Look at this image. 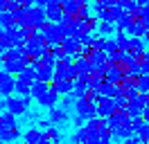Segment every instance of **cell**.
<instances>
[{"instance_id":"obj_8","label":"cell","mask_w":149,"mask_h":144,"mask_svg":"<svg viewBox=\"0 0 149 144\" xmlns=\"http://www.w3.org/2000/svg\"><path fill=\"white\" fill-rule=\"evenodd\" d=\"M61 47H63L65 54H70L74 59H77V56H84V45H81V41H79L77 36H65Z\"/></svg>"},{"instance_id":"obj_25","label":"cell","mask_w":149,"mask_h":144,"mask_svg":"<svg viewBox=\"0 0 149 144\" xmlns=\"http://www.w3.org/2000/svg\"><path fill=\"white\" fill-rule=\"evenodd\" d=\"M133 133H136V131H133V124H131V122L113 128V137H118V140H127V137H131Z\"/></svg>"},{"instance_id":"obj_30","label":"cell","mask_w":149,"mask_h":144,"mask_svg":"<svg viewBox=\"0 0 149 144\" xmlns=\"http://www.w3.org/2000/svg\"><path fill=\"white\" fill-rule=\"evenodd\" d=\"M86 140H88V126H79L72 133V142L74 144H86Z\"/></svg>"},{"instance_id":"obj_52","label":"cell","mask_w":149,"mask_h":144,"mask_svg":"<svg viewBox=\"0 0 149 144\" xmlns=\"http://www.w3.org/2000/svg\"><path fill=\"white\" fill-rule=\"evenodd\" d=\"M147 144H149V142H147Z\"/></svg>"},{"instance_id":"obj_40","label":"cell","mask_w":149,"mask_h":144,"mask_svg":"<svg viewBox=\"0 0 149 144\" xmlns=\"http://www.w3.org/2000/svg\"><path fill=\"white\" fill-rule=\"evenodd\" d=\"M138 90L142 92V95H149V77L147 74H142L138 79Z\"/></svg>"},{"instance_id":"obj_49","label":"cell","mask_w":149,"mask_h":144,"mask_svg":"<svg viewBox=\"0 0 149 144\" xmlns=\"http://www.w3.org/2000/svg\"><path fill=\"white\" fill-rule=\"evenodd\" d=\"M0 126H2V115H0Z\"/></svg>"},{"instance_id":"obj_33","label":"cell","mask_w":149,"mask_h":144,"mask_svg":"<svg viewBox=\"0 0 149 144\" xmlns=\"http://www.w3.org/2000/svg\"><path fill=\"white\" fill-rule=\"evenodd\" d=\"M11 25H16L11 9H9V11H2V14H0V27H11Z\"/></svg>"},{"instance_id":"obj_18","label":"cell","mask_w":149,"mask_h":144,"mask_svg":"<svg viewBox=\"0 0 149 144\" xmlns=\"http://www.w3.org/2000/svg\"><path fill=\"white\" fill-rule=\"evenodd\" d=\"M59 97H61V95H59L54 88H50L45 95H43V97L38 99V104H41L43 108H54L56 104H59Z\"/></svg>"},{"instance_id":"obj_2","label":"cell","mask_w":149,"mask_h":144,"mask_svg":"<svg viewBox=\"0 0 149 144\" xmlns=\"http://www.w3.org/2000/svg\"><path fill=\"white\" fill-rule=\"evenodd\" d=\"M47 23H50V18H47L45 7H32V9H27V16H25V20H23V25H20V27L43 29Z\"/></svg>"},{"instance_id":"obj_32","label":"cell","mask_w":149,"mask_h":144,"mask_svg":"<svg viewBox=\"0 0 149 144\" xmlns=\"http://www.w3.org/2000/svg\"><path fill=\"white\" fill-rule=\"evenodd\" d=\"M38 79L50 83V81L54 79V68H43V65H38Z\"/></svg>"},{"instance_id":"obj_10","label":"cell","mask_w":149,"mask_h":144,"mask_svg":"<svg viewBox=\"0 0 149 144\" xmlns=\"http://www.w3.org/2000/svg\"><path fill=\"white\" fill-rule=\"evenodd\" d=\"M115 110H118L115 97H104L102 101L97 104V115H100V117H106V119H109V117H111Z\"/></svg>"},{"instance_id":"obj_19","label":"cell","mask_w":149,"mask_h":144,"mask_svg":"<svg viewBox=\"0 0 149 144\" xmlns=\"http://www.w3.org/2000/svg\"><path fill=\"white\" fill-rule=\"evenodd\" d=\"M149 47H147V41L140 38V36H131V43H129V52L131 54H145Z\"/></svg>"},{"instance_id":"obj_13","label":"cell","mask_w":149,"mask_h":144,"mask_svg":"<svg viewBox=\"0 0 149 144\" xmlns=\"http://www.w3.org/2000/svg\"><path fill=\"white\" fill-rule=\"evenodd\" d=\"M25 144H52V142L47 140V135L41 128H29L25 135Z\"/></svg>"},{"instance_id":"obj_36","label":"cell","mask_w":149,"mask_h":144,"mask_svg":"<svg viewBox=\"0 0 149 144\" xmlns=\"http://www.w3.org/2000/svg\"><path fill=\"white\" fill-rule=\"evenodd\" d=\"M95 38H97V36H95L93 32H84V34L79 36V41H81L84 47H93V45H95Z\"/></svg>"},{"instance_id":"obj_4","label":"cell","mask_w":149,"mask_h":144,"mask_svg":"<svg viewBox=\"0 0 149 144\" xmlns=\"http://www.w3.org/2000/svg\"><path fill=\"white\" fill-rule=\"evenodd\" d=\"M29 101H32V95H27V97H5V106L14 115H23V113H27Z\"/></svg>"},{"instance_id":"obj_47","label":"cell","mask_w":149,"mask_h":144,"mask_svg":"<svg viewBox=\"0 0 149 144\" xmlns=\"http://www.w3.org/2000/svg\"><path fill=\"white\" fill-rule=\"evenodd\" d=\"M136 2H138L140 7H142V5H149V0H136Z\"/></svg>"},{"instance_id":"obj_39","label":"cell","mask_w":149,"mask_h":144,"mask_svg":"<svg viewBox=\"0 0 149 144\" xmlns=\"http://www.w3.org/2000/svg\"><path fill=\"white\" fill-rule=\"evenodd\" d=\"M138 20H142L145 27H149V5H142L138 9Z\"/></svg>"},{"instance_id":"obj_7","label":"cell","mask_w":149,"mask_h":144,"mask_svg":"<svg viewBox=\"0 0 149 144\" xmlns=\"http://www.w3.org/2000/svg\"><path fill=\"white\" fill-rule=\"evenodd\" d=\"M11 92H16V79L7 70H0V97H11Z\"/></svg>"},{"instance_id":"obj_9","label":"cell","mask_w":149,"mask_h":144,"mask_svg":"<svg viewBox=\"0 0 149 144\" xmlns=\"http://www.w3.org/2000/svg\"><path fill=\"white\" fill-rule=\"evenodd\" d=\"M52 88L63 97V95H72V90H74V81L72 79H68V77H54L52 79Z\"/></svg>"},{"instance_id":"obj_15","label":"cell","mask_w":149,"mask_h":144,"mask_svg":"<svg viewBox=\"0 0 149 144\" xmlns=\"http://www.w3.org/2000/svg\"><path fill=\"white\" fill-rule=\"evenodd\" d=\"M32 86H34V81H29L25 74H18V77H16V92H18L20 97L32 95Z\"/></svg>"},{"instance_id":"obj_44","label":"cell","mask_w":149,"mask_h":144,"mask_svg":"<svg viewBox=\"0 0 149 144\" xmlns=\"http://www.w3.org/2000/svg\"><path fill=\"white\" fill-rule=\"evenodd\" d=\"M124 144H142V140H140L138 135H136V137L131 135V137H127V140H124Z\"/></svg>"},{"instance_id":"obj_11","label":"cell","mask_w":149,"mask_h":144,"mask_svg":"<svg viewBox=\"0 0 149 144\" xmlns=\"http://www.w3.org/2000/svg\"><path fill=\"white\" fill-rule=\"evenodd\" d=\"M45 11H47V18H50L52 23H59V20L63 18V2H61V0H50Z\"/></svg>"},{"instance_id":"obj_50","label":"cell","mask_w":149,"mask_h":144,"mask_svg":"<svg viewBox=\"0 0 149 144\" xmlns=\"http://www.w3.org/2000/svg\"><path fill=\"white\" fill-rule=\"evenodd\" d=\"M70 144H74V142H70Z\"/></svg>"},{"instance_id":"obj_31","label":"cell","mask_w":149,"mask_h":144,"mask_svg":"<svg viewBox=\"0 0 149 144\" xmlns=\"http://www.w3.org/2000/svg\"><path fill=\"white\" fill-rule=\"evenodd\" d=\"M45 135H47V140H50L52 144H59V142H61V133H59V128H56V124L47 126V128H45Z\"/></svg>"},{"instance_id":"obj_16","label":"cell","mask_w":149,"mask_h":144,"mask_svg":"<svg viewBox=\"0 0 149 144\" xmlns=\"http://www.w3.org/2000/svg\"><path fill=\"white\" fill-rule=\"evenodd\" d=\"M95 47L102 50V52H115L118 43H115V38H109V36H97L95 38Z\"/></svg>"},{"instance_id":"obj_45","label":"cell","mask_w":149,"mask_h":144,"mask_svg":"<svg viewBox=\"0 0 149 144\" xmlns=\"http://www.w3.org/2000/svg\"><path fill=\"white\" fill-rule=\"evenodd\" d=\"M77 2H79L81 7H88V5H91V0H77Z\"/></svg>"},{"instance_id":"obj_48","label":"cell","mask_w":149,"mask_h":144,"mask_svg":"<svg viewBox=\"0 0 149 144\" xmlns=\"http://www.w3.org/2000/svg\"><path fill=\"white\" fill-rule=\"evenodd\" d=\"M5 108H7V106H5V101H2V104H0V113H2V110H5Z\"/></svg>"},{"instance_id":"obj_51","label":"cell","mask_w":149,"mask_h":144,"mask_svg":"<svg viewBox=\"0 0 149 144\" xmlns=\"http://www.w3.org/2000/svg\"><path fill=\"white\" fill-rule=\"evenodd\" d=\"M2 144H5V142H2Z\"/></svg>"},{"instance_id":"obj_23","label":"cell","mask_w":149,"mask_h":144,"mask_svg":"<svg viewBox=\"0 0 149 144\" xmlns=\"http://www.w3.org/2000/svg\"><path fill=\"white\" fill-rule=\"evenodd\" d=\"M50 88H52V83H47V81L36 79V81H34V86H32V97H34V99L38 101V99L43 97V95H45V92H47Z\"/></svg>"},{"instance_id":"obj_28","label":"cell","mask_w":149,"mask_h":144,"mask_svg":"<svg viewBox=\"0 0 149 144\" xmlns=\"http://www.w3.org/2000/svg\"><path fill=\"white\" fill-rule=\"evenodd\" d=\"M18 135H20L18 126H14V128H0V142H14Z\"/></svg>"},{"instance_id":"obj_43","label":"cell","mask_w":149,"mask_h":144,"mask_svg":"<svg viewBox=\"0 0 149 144\" xmlns=\"http://www.w3.org/2000/svg\"><path fill=\"white\" fill-rule=\"evenodd\" d=\"M106 7H109V5H106L104 0H95V2H93V11H95V14H100V11H104Z\"/></svg>"},{"instance_id":"obj_29","label":"cell","mask_w":149,"mask_h":144,"mask_svg":"<svg viewBox=\"0 0 149 144\" xmlns=\"http://www.w3.org/2000/svg\"><path fill=\"white\" fill-rule=\"evenodd\" d=\"M115 43H118V50H122V52H129L131 36L127 34V32H118V34H115Z\"/></svg>"},{"instance_id":"obj_3","label":"cell","mask_w":149,"mask_h":144,"mask_svg":"<svg viewBox=\"0 0 149 144\" xmlns=\"http://www.w3.org/2000/svg\"><path fill=\"white\" fill-rule=\"evenodd\" d=\"M23 45H25V52H27V56L32 59V61H38V59H41V56L50 50V47L45 45V41H41V38H36V36L27 38Z\"/></svg>"},{"instance_id":"obj_24","label":"cell","mask_w":149,"mask_h":144,"mask_svg":"<svg viewBox=\"0 0 149 144\" xmlns=\"http://www.w3.org/2000/svg\"><path fill=\"white\" fill-rule=\"evenodd\" d=\"M100 92H102L104 97H118L122 92L120 83H111V81H104L102 86H100Z\"/></svg>"},{"instance_id":"obj_41","label":"cell","mask_w":149,"mask_h":144,"mask_svg":"<svg viewBox=\"0 0 149 144\" xmlns=\"http://www.w3.org/2000/svg\"><path fill=\"white\" fill-rule=\"evenodd\" d=\"M0 47L9 50V41H7V27H0Z\"/></svg>"},{"instance_id":"obj_20","label":"cell","mask_w":149,"mask_h":144,"mask_svg":"<svg viewBox=\"0 0 149 144\" xmlns=\"http://www.w3.org/2000/svg\"><path fill=\"white\" fill-rule=\"evenodd\" d=\"M65 119H68V110H65L63 106L50 108V122H52V124H63Z\"/></svg>"},{"instance_id":"obj_34","label":"cell","mask_w":149,"mask_h":144,"mask_svg":"<svg viewBox=\"0 0 149 144\" xmlns=\"http://www.w3.org/2000/svg\"><path fill=\"white\" fill-rule=\"evenodd\" d=\"M136 86H138V79H136V77H131V74H124V79L120 81L122 92H124V90H129V88H136Z\"/></svg>"},{"instance_id":"obj_17","label":"cell","mask_w":149,"mask_h":144,"mask_svg":"<svg viewBox=\"0 0 149 144\" xmlns=\"http://www.w3.org/2000/svg\"><path fill=\"white\" fill-rule=\"evenodd\" d=\"M88 77H79V79H74V90H72V95L77 99H84L88 97Z\"/></svg>"},{"instance_id":"obj_21","label":"cell","mask_w":149,"mask_h":144,"mask_svg":"<svg viewBox=\"0 0 149 144\" xmlns=\"http://www.w3.org/2000/svg\"><path fill=\"white\" fill-rule=\"evenodd\" d=\"M127 34H129V36H140V38H145V36H147V27H145V23H142V20L133 18V23L129 25Z\"/></svg>"},{"instance_id":"obj_14","label":"cell","mask_w":149,"mask_h":144,"mask_svg":"<svg viewBox=\"0 0 149 144\" xmlns=\"http://www.w3.org/2000/svg\"><path fill=\"white\" fill-rule=\"evenodd\" d=\"M104 77H106V81H111V83H120V81L124 79V70H122L118 63H109Z\"/></svg>"},{"instance_id":"obj_46","label":"cell","mask_w":149,"mask_h":144,"mask_svg":"<svg viewBox=\"0 0 149 144\" xmlns=\"http://www.w3.org/2000/svg\"><path fill=\"white\" fill-rule=\"evenodd\" d=\"M100 144H111V137H102V142Z\"/></svg>"},{"instance_id":"obj_5","label":"cell","mask_w":149,"mask_h":144,"mask_svg":"<svg viewBox=\"0 0 149 144\" xmlns=\"http://www.w3.org/2000/svg\"><path fill=\"white\" fill-rule=\"evenodd\" d=\"M74 113H77V115H81L86 122H88V119L97 117V106H95V104H93L88 97L77 99V104H74Z\"/></svg>"},{"instance_id":"obj_37","label":"cell","mask_w":149,"mask_h":144,"mask_svg":"<svg viewBox=\"0 0 149 144\" xmlns=\"http://www.w3.org/2000/svg\"><path fill=\"white\" fill-rule=\"evenodd\" d=\"M74 104H77V97H74V95H63V97H61V106H63L65 110L74 108Z\"/></svg>"},{"instance_id":"obj_26","label":"cell","mask_w":149,"mask_h":144,"mask_svg":"<svg viewBox=\"0 0 149 144\" xmlns=\"http://www.w3.org/2000/svg\"><path fill=\"white\" fill-rule=\"evenodd\" d=\"M127 113L131 115V119H133V117H142V113H145V106H142L140 97H138V99H131L129 104H127Z\"/></svg>"},{"instance_id":"obj_27","label":"cell","mask_w":149,"mask_h":144,"mask_svg":"<svg viewBox=\"0 0 149 144\" xmlns=\"http://www.w3.org/2000/svg\"><path fill=\"white\" fill-rule=\"evenodd\" d=\"M27 52H25V45H11L7 52L2 54V59H25Z\"/></svg>"},{"instance_id":"obj_35","label":"cell","mask_w":149,"mask_h":144,"mask_svg":"<svg viewBox=\"0 0 149 144\" xmlns=\"http://www.w3.org/2000/svg\"><path fill=\"white\" fill-rule=\"evenodd\" d=\"M100 142H102V131L88 128V140H86V144H100Z\"/></svg>"},{"instance_id":"obj_38","label":"cell","mask_w":149,"mask_h":144,"mask_svg":"<svg viewBox=\"0 0 149 144\" xmlns=\"http://www.w3.org/2000/svg\"><path fill=\"white\" fill-rule=\"evenodd\" d=\"M136 135H138L140 140H142V144H147V142H149V122H145V124L140 126Z\"/></svg>"},{"instance_id":"obj_6","label":"cell","mask_w":149,"mask_h":144,"mask_svg":"<svg viewBox=\"0 0 149 144\" xmlns=\"http://www.w3.org/2000/svg\"><path fill=\"white\" fill-rule=\"evenodd\" d=\"M29 63H32L29 56H25V59H2V70L11 72V74H23Z\"/></svg>"},{"instance_id":"obj_1","label":"cell","mask_w":149,"mask_h":144,"mask_svg":"<svg viewBox=\"0 0 149 144\" xmlns=\"http://www.w3.org/2000/svg\"><path fill=\"white\" fill-rule=\"evenodd\" d=\"M43 32H45V45L50 47V50H54V47H61V43H63L65 38V29L61 23H47L45 27H43Z\"/></svg>"},{"instance_id":"obj_22","label":"cell","mask_w":149,"mask_h":144,"mask_svg":"<svg viewBox=\"0 0 149 144\" xmlns=\"http://www.w3.org/2000/svg\"><path fill=\"white\" fill-rule=\"evenodd\" d=\"M97 34L100 36H113V34H118V27H115L113 20H100L97 23Z\"/></svg>"},{"instance_id":"obj_42","label":"cell","mask_w":149,"mask_h":144,"mask_svg":"<svg viewBox=\"0 0 149 144\" xmlns=\"http://www.w3.org/2000/svg\"><path fill=\"white\" fill-rule=\"evenodd\" d=\"M115 104H118V108H127V104H129V97H127L124 92H120V95L115 97Z\"/></svg>"},{"instance_id":"obj_12","label":"cell","mask_w":149,"mask_h":144,"mask_svg":"<svg viewBox=\"0 0 149 144\" xmlns=\"http://www.w3.org/2000/svg\"><path fill=\"white\" fill-rule=\"evenodd\" d=\"M106 122H109V126H111V128H115V126L129 124V122H131V115L127 113V108H118V110H115V113H113Z\"/></svg>"}]
</instances>
